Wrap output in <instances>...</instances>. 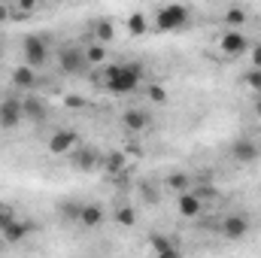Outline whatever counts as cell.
Instances as JSON below:
<instances>
[{
  "instance_id": "7c38bea8",
  "label": "cell",
  "mask_w": 261,
  "mask_h": 258,
  "mask_svg": "<svg viewBox=\"0 0 261 258\" xmlns=\"http://www.w3.org/2000/svg\"><path fill=\"white\" fill-rule=\"evenodd\" d=\"M21 113H24V119H28V122H34V125H43V122H46V116H49V113H46V104H43L40 97H34V94L21 100Z\"/></svg>"
},
{
  "instance_id": "4fadbf2b",
  "label": "cell",
  "mask_w": 261,
  "mask_h": 258,
  "mask_svg": "<svg viewBox=\"0 0 261 258\" xmlns=\"http://www.w3.org/2000/svg\"><path fill=\"white\" fill-rule=\"evenodd\" d=\"M107 222V213L100 203H82V213H79V225L82 228H100Z\"/></svg>"
},
{
  "instance_id": "5bb4252c",
  "label": "cell",
  "mask_w": 261,
  "mask_h": 258,
  "mask_svg": "<svg viewBox=\"0 0 261 258\" xmlns=\"http://www.w3.org/2000/svg\"><path fill=\"white\" fill-rule=\"evenodd\" d=\"M176 210H179L182 219H197L203 213V203L192 192H186V194H176Z\"/></svg>"
},
{
  "instance_id": "e575fe53",
  "label": "cell",
  "mask_w": 261,
  "mask_h": 258,
  "mask_svg": "<svg viewBox=\"0 0 261 258\" xmlns=\"http://www.w3.org/2000/svg\"><path fill=\"white\" fill-rule=\"evenodd\" d=\"M255 116L261 119V97H255Z\"/></svg>"
},
{
  "instance_id": "7a4b0ae2",
  "label": "cell",
  "mask_w": 261,
  "mask_h": 258,
  "mask_svg": "<svg viewBox=\"0 0 261 258\" xmlns=\"http://www.w3.org/2000/svg\"><path fill=\"white\" fill-rule=\"evenodd\" d=\"M189 24V6H182V3H167V6H161L158 12H155V31H161V34H170V31H179V28H186Z\"/></svg>"
},
{
  "instance_id": "1f68e13d",
  "label": "cell",
  "mask_w": 261,
  "mask_h": 258,
  "mask_svg": "<svg viewBox=\"0 0 261 258\" xmlns=\"http://www.w3.org/2000/svg\"><path fill=\"white\" fill-rule=\"evenodd\" d=\"M9 18H12V6H9V3H0V24L9 21Z\"/></svg>"
},
{
  "instance_id": "484cf974",
  "label": "cell",
  "mask_w": 261,
  "mask_h": 258,
  "mask_svg": "<svg viewBox=\"0 0 261 258\" xmlns=\"http://www.w3.org/2000/svg\"><path fill=\"white\" fill-rule=\"evenodd\" d=\"M192 194H195L197 200L203 203V200H216V197H219V189H216V186H210V183H203V186L192 189Z\"/></svg>"
},
{
  "instance_id": "7402d4cb",
  "label": "cell",
  "mask_w": 261,
  "mask_h": 258,
  "mask_svg": "<svg viewBox=\"0 0 261 258\" xmlns=\"http://www.w3.org/2000/svg\"><path fill=\"white\" fill-rule=\"evenodd\" d=\"M189 186H192V179H189V173H170V176H167V189H170V192H176V194H186V192H192Z\"/></svg>"
},
{
  "instance_id": "83f0119b",
  "label": "cell",
  "mask_w": 261,
  "mask_h": 258,
  "mask_svg": "<svg viewBox=\"0 0 261 258\" xmlns=\"http://www.w3.org/2000/svg\"><path fill=\"white\" fill-rule=\"evenodd\" d=\"M149 100L152 104H167V88L164 85H149Z\"/></svg>"
},
{
  "instance_id": "8992f818",
  "label": "cell",
  "mask_w": 261,
  "mask_h": 258,
  "mask_svg": "<svg viewBox=\"0 0 261 258\" xmlns=\"http://www.w3.org/2000/svg\"><path fill=\"white\" fill-rule=\"evenodd\" d=\"M73 149H79V134L70 128H61L49 137V152L52 155H73Z\"/></svg>"
},
{
  "instance_id": "277c9868",
  "label": "cell",
  "mask_w": 261,
  "mask_h": 258,
  "mask_svg": "<svg viewBox=\"0 0 261 258\" xmlns=\"http://www.w3.org/2000/svg\"><path fill=\"white\" fill-rule=\"evenodd\" d=\"M58 67H61V73L67 76H79L82 70H85V49L82 46H61L58 49Z\"/></svg>"
},
{
  "instance_id": "e0dca14e",
  "label": "cell",
  "mask_w": 261,
  "mask_h": 258,
  "mask_svg": "<svg viewBox=\"0 0 261 258\" xmlns=\"http://www.w3.org/2000/svg\"><path fill=\"white\" fill-rule=\"evenodd\" d=\"M12 85L21 88V91H34V88H37V73L28 64H18L12 70Z\"/></svg>"
},
{
  "instance_id": "836d02e7",
  "label": "cell",
  "mask_w": 261,
  "mask_h": 258,
  "mask_svg": "<svg viewBox=\"0 0 261 258\" xmlns=\"http://www.w3.org/2000/svg\"><path fill=\"white\" fill-rule=\"evenodd\" d=\"M155 258H186L179 249H170V252H161V255H155Z\"/></svg>"
},
{
  "instance_id": "9a60e30c",
  "label": "cell",
  "mask_w": 261,
  "mask_h": 258,
  "mask_svg": "<svg viewBox=\"0 0 261 258\" xmlns=\"http://www.w3.org/2000/svg\"><path fill=\"white\" fill-rule=\"evenodd\" d=\"M100 164H103V170H107L110 176H122V173L128 170V152H119V149H116V152H107Z\"/></svg>"
},
{
  "instance_id": "8fae6325",
  "label": "cell",
  "mask_w": 261,
  "mask_h": 258,
  "mask_svg": "<svg viewBox=\"0 0 261 258\" xmlns=\"http://www.w3.org/2000/svg\"><path fill=\"white\" fill-rule=\"evenodd\" d=\"M31 228H34L31 222H24V219H12V222H9V225L0 231V237H3L9 246H18V243H21V240L31 234Z\"/></svg>"
},
{
  "instance_id": "cb8c5ba5",
  "label": "cell",
  "mask_w": 261,
  "mask_h": 258,
  "mask_svg": "<svg viewBox=\"0 0 261 258\" xmlns=\"http://www.w3.org/2000/svg\"><path fill=\"white\" fill-rule=\"evenodd\" d=\"M113 219H116L122 228H134V222H137V210H134V207H119Z\"/></svg>"
},
{
  "instance_id": "30bf717a",
  "label": "cell",
  "mask_w": 261,
  "mask_h": 258,
  "mask_svg": "<svg viewBox=\"0 0 261 258\" xmlns=\"http://www.w3.org/2000/svg\"><path fill=\"white\" fill-rule=\"evenodd\" d=\"M219 49H222L228 58H237V55L249 52V40H246V34H240V31H225L222 40H219Z\"/></svg>"
},
{
  "instance_id": "52a82bcc",
  "label": "cell",
  "mask_w": 261,
  "mask_h": 258,
  "mask_svg": "<svg viewBox=\"0 0 261 258\" xmlns=\"http://www.w3.org/2000/svg\"><path fill=\"white\" fill-rule=\"evenodd\" d=\"M231 158H234L237 164H255L261 158V146L255 140H249V137H240V140H234V146H231Z\"/></svg>"
},
{
  "instance_id": "d6a6232c",
  "label": "cell",
  "mask_w": 261,
  "mask_h": 258,
  "mask_svg": "<svg viewBox=\"0 0 261 258\" xmlns=\"http://www.w3.org/2000/svg\"><path fill=\"white\" fill-rule=\"evenodd\" d=\"M143 197H146L149 203H152V200L158 203V194H155V189H152V186H143Z\"/></svg>"
},
{
  "instance_id": "d4e9b609",
  "label": "cell",
  "mask_w": 261,
  "mask_h": 258,
  "mask_svg": "<svg viewBox=\"0 0 261 258\" xmlns=\"http://www.w3.org/2000/svg\"><path fill=\"white\" fill-rule=\"evenodd\" d=\"M243 85H246V88H252V91L261 97V70H252V67H249V70L243 73Z\"/></svg>"
},
{
  "instance_id": "5b68a950",
  "label": "cell",
  "mask_w": 261,
  "mask_h": 258,
  "mask_svg": "<svg viewBox=\"0 0 261 258\" xmlns=\"http://www.w3.org/2000/svg\"><path fill=\"white\" fill-rule=\"evenodd\" d=\"M24 122V113H21V100L18 97H3L0 100V128L12 131Z\"/></svg>"
},
{
  "instance_id": "4316f807",
  "label": "cell",
  "mask_w": 261,
  "mask_h": 258,
  "mask_svg": "<svg viewBox=\"0 0 261 258\" xmlns=\"http://www.w3.org/2000/svg\"><path fill=\"white\" fill-rule=\"evenodd\" d=\"M243 21H246V9L231 6V9L225 12V24H243Z\"/></svg>"
},
{
  "instance_id": "ba28073f",
  "label": "cell",
  "mask_w": 261,
  "mask_h": 258,
  "mask_svg": "<svg viewBox=\"0 0 261 258\" xmlns=\"http://www.w3.org/2000/svg\"><path fill=\"white\" fill-rule=\"evenodd\" d=\"M100 155L91 149V146H79V149H73V155H70V164L79 170V173H94L97 167H100Z\"/></svg>"
},
{
  "instance_id": "ffe728a7",
  "label": "cell",
  "mask_w": 261,
  "mask_h": 258,
  "mask_svg": "<svg viewBox=\"0 0 261 258\" xmlns=\"http://www.w3.org/2000/svg\"><path fill=\"white\" fill-rule=\"evenodd\" d=\"M149 28H152V24H149V18H146L143 12H130L128 15V34L130 37H143Z\"/></svg>"
},
{
  "instance_id": "4dcf8cb0",
  "label": "cell",
  "mask_w": 261,
  "mask_h": 258,
  "mask_svg": "<svg viewBox=\"0 0 261 258\" xmlns=\"http://www.w3.org/2000/svg\"><path fill=\"white\" fill-rule=\"evenodd\" d=\"M12 219H15V213H12L9 207H3V203H0V231H3V228L12 222Z\"/></svg>"
},
{
  "instance_id": "6da1fadb",
  "label": "cell",
  "mask_w": 261,
  "mask_h": 258,
  "mask_svg": "<svg viewBox=\"0 0 261 258\" xmlns=\"http://www.w3.org/2000/svg\"><path fill=\"white\" fill-rule=\"evenodd\" d=\"M143 79V64L130 61V64H107L100 70V82L110 94H134L140 88Z\"/></svg>"
},
{
  "instance_id": "9c48e42d",
  "label": "cell",
  "mask_w": 261,
  "mask_h": 258,
  "mask_svg": "<svg viewBox=\"0 0 261 258\" xmlns=\"http://www.w3.org/2000/svg\"><path fill=\"white\" fill-rule=\"evenodd\" d=\"M222 237L225 240H243L246 234H249V219L243 216V213H231V216H225L222 219Z\"/></svg>"
},
{
  "instance_id": "603a6c76",
  "label": "cell",
  "mask_w": 261,
  "mask_h": 258,
  "mask_svg": "<svg viewBox=\"0 0 261 258\" xmlns=\"http://www.w3.org/2000/svg\"><path fill=\"white\" fill-rule=\"evenodd\" d=\"M149 246H152V252L155 255H161V252H170V249H176V243L167 237V234H152L149 237Z\"/></svg>"
},
{
  "instance_id": "2e32d148",
  "label": "cell",
  "mask_w": 261,
  "mask_h": 258,
  "mask_svg": "<svg viewBox=\"0 0 261 258\" xmlns=\"http://www.w3.org/2000/svg\"><path fill=\"white\" fill-rule=\"evenodd\" d=\"M149 122H152V119H149V113H146V110H125V113H122V125H125L130 134L146 131V128H149Z\"/></svg>"
},
{
  "instance_id": "d6986e66",
  "label": "cell",
  "mask_w": 261,
  "mask_h": 258,
  "mask_svg": "<svg viewBox=\"0 0 261 258\" xmlns=\"http://www.w3.org/2000/svg\"><path fill=\"white\" fill-rule=\"evenodd\" d=\"M94 43H100V46H107L113 37H116V28H113V21L110 18H100V21H94Z\"/></svg>"
},
{
  "instance_id": "3957f363",
  "label": "cell",
  "mask_w": 261,
  "mask_h": 258,
  "mask_svg": "<svg viewBox=\"0 0 261 258\" xmlns=\"http://www.w3.org/2000/svg\"><path fill=\"white\" fill-rule=\"evenodd\" d=\"M21 52H24V64L31 67V70H40L49 61V43L40 34H28L21 40Z\"/></svg>"
},
{
  "instance_id": "f1b7e54d",
  "label": "cell",
  "mask_w": 261,
  "mask_h": 258,
  "mask_svg": "<svg viewBox=\"0 0 261 258\" xmlns=\"http://www.w3.org/2000/svg\"><path fill=\"white\" fill-rule=\"evenodd\" d=\"M64 107H70V110H82V107H85V97H82V94H64Z\"/></svg>"
},
{
  "instance_id": "f546056e",
  "label": "cell",
  "mask_w": 261,
  "mask_h": 258,
  "mask_svg": "<svg viewBox=\"0 0 261 258\" xmlns=\"http://www.w3.org/2000/svg\"><path fill=\"white\" fill-rule=\"evenodd\" d=\"M249 61H252V70H261V43L249 46Z\"/></svg>"
},
{
  "instance_id": "ac0fdd59",
  "label": "cell",
  "mask_w": 261,
  "mask_h": 258,
  "mask_svg": "<svg viewBox=\"0 0 261 258\" xmlns=\"http://www.w3.org/2000/svg\"><path fill=\"white\" fill-rule=\"evenodd\" d=\"M82 49H85V64L88 67L107 64V46H100V43H88V46H82Z\"/></svg>"
},
{
  "instance_id": "44dd1931",
  "label": "cell",
  "mask_w": 261,
  "mask_h": 258,
  "mask_svg": "<svg viewBox=\"0 0 261 258\" xmlns=\"http://www.w3.org/2000/svg\"><path fill=\"white\" fill-rule=\"evenodd\" d=\"M79 213H82V203H79V200H61V203H58V216H61L64 222H76V225H79Z\"/></svg>"
}]
</instances>
